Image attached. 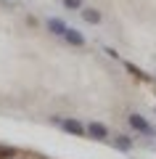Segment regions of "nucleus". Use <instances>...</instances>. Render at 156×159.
Returning a JSON list of instances; mask_svg holds the SVG:
<instances>
[{
  "mask_svg": "<svg viewBox=\"0 0 156 159\" xmlns=\"http://www.w3.org/2000/svg\"><path fill=\"white\" fill-rule=\"evenodd\" d=\"M127 122H130V127H132V130L143 133V135H154V127H151L148 122H145V119L140 117V114H130V117H127Z\"/></svg>",
  "mask_w": 156,
  "mask_h": 159,
  "instance_id": "nucleus-2",
  "label": "nucleus"
},
{
  "mask_svg": "<svg viewBox=\"0 0 156 159\" xmlns=\"http://www.w3.org/2000/svg\"><path fill=\"white\" fill-rule=\"evenodd\" d=\"M56 122H58V125H61L66 133H72V135H79V138H85V135H87L85 125L79 122V119H74V117H66V119H56Z\"/></svg>",
  "mask_w": 156,
  "mask_h": 159,
  "instance_id": "nucleus-1",
  "label": "nucleus"
},
{
  "mask_svg": "<svg viewBox=\"0 0 156 159\" xmlns=\"http://www.w3.org/2000/svg\"><path fill=\"white\" fill-rule=\"evenodd\" d=\"M48 29L56 34V37H64V32H66V24H64L61 19H48Z\"/></svg>",
  "mask_w": 156,
  "mask_h": 159,
  "instance_id": "nucleus-5",
  "label": "nucleus"
},
{
  "mask_svg": "<svg viewBox=\"0 0 156 159\" xmlns=\"http://www.w3.org/2000/svg\"><path fill=\"white\" fill-rule=\"evenodd\" d=\"M85 130H87V135L95 138V141H103V138H109V127L103 125V122H87V125H85Z\"/></svg>",
  "mask_w": 156,
  "mask_h": 159,
  "instance_id": "nucleus-3",
  "label": "nucleus"
},
{
  "mask_svg": "<svg viewBox=\"0 0 156 159\" xmlns=\"http://www.w3.org/2000/svg\"><path fill=\"white\" fill-rule=\"evenodd\" d=\"M64 6H66L69 11H79V8H82V0H64Z\"/></svg>",
  "mask_w": 156,
  "mask_h": 159,
  "instance_id": "nucleus-8",
  "label": "nucleus"
},
{
  "mask_svg": "<svg viewBox=\"0 0 156 159\" xmlns=\"http://www.w3.org/2000/svg\"><path fill=\"white\" fill-rule=\"evenodd\" d=\"M82 11V19L87 24H98L100 21V11H95V8H79Z\"/></svg>",
  "mask_w": 156,
  "mask_h": 159,
  "instance_id": "nucleus-6",
  "label": "nucleus"
},
{
  "mask_svg": "<svg viewBox=\"0 0 156 159\" xmlns=\"http://www.w3.org/2000/svg\"><path fill=\"white\" fill-rule=\"evenodd\" d=\"M64 40H66L69 45H77V48H82V45H85V34L79 32V29H72V27H66V32H64Z\"/></svg>",
  "mask_w": 156,
  "mask_h": 159,
  "instance_id": "nucleus-4",
  "label": "nucleus"
},
{
  "mask_svg": "<svg viewBox=\"0 0 156 159\" xmlns=\"http://www.w3.org/2000/svg\"><path fill=\"white\" fill-rule=\"evenodd\" d=\"M114 146H117L119 151H130V148H132V141H130L127 135H117L114 138Z\"/></svg>",
  "mask_w": 156,
  "mask_h": 159,
  "instance_id": "nucleus-7",
  "label": "nucleus"
}]
</instances>
